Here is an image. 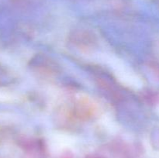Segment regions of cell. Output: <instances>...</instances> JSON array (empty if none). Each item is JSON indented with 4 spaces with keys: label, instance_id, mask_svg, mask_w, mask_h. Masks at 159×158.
Masks as SVG:
<instances>
[{
    "label": "cell",
    "instance_id": "6da1fadb",
    "mask_svg": "<svg viewBox=\"0 0 159 158\" xmlns=\"http://www.w3.org/2000/svg\"><path fill=\"white\" fill-rule=\"evenodd\" d=\"M8 80V72L0 66V86H2L5 84L7 83Z\"/></svg>",
    "mask_w": 159,
    "mask_h": 158
},
{
    "label": "cell",
    "instance_id": "7a4b0ae2",
    "mask_svg": "<svg viewBox=\"0 0 159 158\" xmlns=\"http://www.w3.org/2000/svg\"><path fill=\"white\" fill-rule=\"evenodd\" d=\"M85 158H105L102 156H96V155H90V156H87Z\"/></svg>",
    "mask_w": 159,
    "mask_h": 158
}]
</instances>
